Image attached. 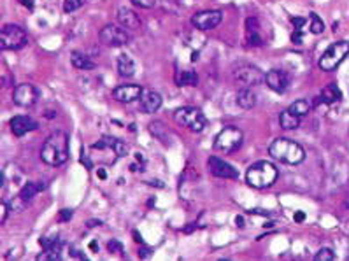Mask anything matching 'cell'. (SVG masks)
Masks as SVG:
<instances>
[{"label":"cell","instance_id":"obj_26","mask_svg":"<svg viewBox=\"0 0 349 261\" xmlns=\"http://www.w3.org/2000/svg\"><path fill=\"white\" fill-rule=\"evenodd\" d=\"M175 83L177 86H197L198 76L193 70H181L175 74Z\"/></svg>","mask_w":349,"mask_h":261},{"label":"cell","instance_id":"obj_46","mask_svg":"<svg viewBox=\"0 0 349 261\" xmlns=\"http://www.w3.org/2000/svg\"><path fill=\"white\" fill-rule=\"evenodd\" d=\"M90 249H92V251H98V244L92 242V244H90Z\"/></svg>","mask_w":349,"mask_h":261},{"label":"cell","instance_id":"obj_13","mask_svg":"<svg viewBox=\"0 0 349 261\" xmlns=\"http://www.w3.org/2000/svg\"><path fill=\"white\" fill-rule=\"evenodd\" d=\"M92 149H96V151H106V149H109V151L114 153L118 158H123V156L128 154V146H127L123 140L114 137H102L98 142L93 144Z\"/></svg>","mask_w":349,"mask_h":261},{"label":"cell","instance_id":"obj_43","mask_svg":"<svg viewBox=\"0 0 349 261\" xmlns=\"http://www.w3.org/2000/svg\"><path fill=\"white\" fill-rule=\"evenodd\" d=\"M235 225L239 226V228H244V217L242 215H237V217H235Z\"/></svg>","mask_w":349,"mask_h":261},{"label":"cell","instance_id":"obj_23","mask_svg":"<svg viewBox=\"0 0 349 261\" xmlns=\"http://www.w3.org/2000/svg\"><path fill=\"white\" fill-rule=\"evenodd\" d=\"M118 74H120L121 77H132L133 74H135V63H133V60L127 53L118 56Z\"/></svg>","mask_w":349,"mask_h":261},{"label":"cell","instance_id":"obj_34","mask_svg":"<svg viewBox=\"0 0 349 261\" xmlns=\"http://www.w3.org/2000/svg\"><path fill=\"white\" fill-rule=\"evenodd\" d=\"M132 2L139 7H143V9H151L153 5L157 4V0H132Z\"/></svg>","mask_w":349,"mask_h":261},{"label":"cell","instance_id":"obj_42","mask_svg":"<svg viewBox=\"0 0 349 261\" xmlns=\"http://www.w3.org/2000/svg\"><path fill=\"white\" fill-rule=\"evenodd\" d=\"M305 219V214H303V212H297V214H295V221H297V223H302V221Z\"/></svg>","mask_w":349,"mask_h":261},{"label":"cell","instance_id":"obj_20","mask_svg":"<svg viewBox=\"0 0 349 261\" xmlns=\"http://www.w3.org/2000/svg\"><path fill=\"white\" fill-rule=\"evenodd\" d=\"M340 98H342V93H340L339 86H337L335 83L326 84L321 90V95H319V100H321L323 104H326V106H333V104L340 102Z\"/></svg>","mask_w":349,"mask_h":261},{"label":"cell","instance_id":"obj_3","mask_svg":"<svg viewBox=\"0 0 349 261\" xmlns=\"http://www.w3.org/2000/svg\"><path fill=\"white\" fill-rule=\"evenodd\" d=\"M277 172L276 165L270 163V161H256L253 165L249 167L248 172H246V183L254 189H265L270 188L272 184L277 181Z\"/></svg>","mask_w":349,"mask_h":261},{"label":"cell","instance_id":"obj_19","mask_svg":"<svg viewBox=\"0 0 349 261\" xmlns=\"http://www.w3.org/2000/svg\"><path fill=\"white\" fill-rule=\"evenodd\" d=\"M235 102H237V106L242 107V109H253L256 106V93L251 90L249 86H244L240 88L237 95H235Z\"/></svg>","mask_w":349,"mask_h":261},{"label":"cell","instance_id":"obj_41","mask_svg":"<svg viewBox=\"0 0 349 261\" xmlns=\"http://www.w3.org/2000/svg\"><path fill=\"white\" fill-rule=\"evenodd\" d=\"M70 254H72V256H76V258H83V260L86 258V256L83 254V252L78 251V249H74V247H70Z\"/></svg>","mask_w":349,"mask_h":261},{"label":"cell","instance_id":"obj_38","mask_svg":"<svg viewBox=\"0 0 349 261\" xmlns=\"http://www.w3.org/2000/svg\"><path fill=\"white\" fill-rule=\"evenodd\" d=\"M291 23L295 25V28H297V30H300L303 25L307 23V19H305V18H291Z\"/></svg>","mask_w":349,"mask_h":261},{"label":"cell","instance_id":"obj_33","mask_svg":"<svg viewBox=\"0 0 349 261\" xmlns=\"http://www.w3.org/2000/svg\"><path fill=\"white\" fill-rule=\"evenodd\" d=\"M107 251H109V252H123V246H121L120 240L111 238L109 244H107Z\"/></svg>","mask_w":349,"mask_h":261},{"label":"cell","instance_id":"obj_29","mask_svg":"<svg viewBox=\"0 0 349 261\" xmlns=\"http://www.w3.org/2000/svg\"><path fill=\"white\" fill-rule=\"evenodd\" d=\"M149 132H151L158 140H161L163 144L169 142V140H167V133L169 132H167V126H163L161 121H153V123L149 124Z\"/></svg>","mask_w":349,"mask_h":261},{"label":"cell","instance_id":"obj_10","mask_svg":"<svg viewBox=\"0 0 349 261\" xmlns=\"http://www.w3.org/2000/svg\"><path fill=\"white\" fill-rule=\"evenodd\" d=\"M39 96H41V93H39V90H37L33 84L25 83V84H18V86L14 88L13 102L19 107H32L37 104Z\"/></svg>","mask_w":349,"mask_h":261},{"label":"cell","instance_id":"obj_21","mask_svg":"<svg viewBox=\"0 0 349 261\" xmlns=\"http://www.w3.org/2000/svg\"><path fill=\"white\" fill-rule=\"evenodd\" d=\"M44 188H46V183H42V181H32V183L25 184L23 188H21V191L18 193V197L28 203L33 197H35V195H39L41 191H44Z\"/></svg>","mask_w":349,"mask_h":261},{"label":"cell","instance_id":"obj_30","mask_svg":"<svg viewBox=\"0 0 349 261\" xmlns=\"http://www.w3.org/2000/svg\"><path fill=\"white\" fill-rule=\"evenodd\" d=\"M311 33H314V35H319V33H323V30H325V23H323V19L317 16V14L311 13Z\"/></svg>","mask_w":349,"mask_h":261},{"label":"cell","instance_id":"obj_31","mask_svg":"<svg viewBox=\"0 0 349 261\" xmlns=\"http://www.w3.org/2000/svg\"><path fill=\"white\" fill-rule=\"evenodd\" d=\"M335 260V252L332 251L330 247H321L316 252L314 261H333Z\"/></svg>","mask_w":349,"mask_h":261},{"label":"cell","instance_id":"obj_25","mask_svg":"<svg viewBox=\"0 0 349 261\" xmlns=\"http://www.w3.org/2000/svg\"><path fill=\"white\" fill-rule=\"evenodd\" d=\"M279 124H281V128H285V130H297L300 126V118L286 109L279 114Z\"/></svg>","mask_w":349,"mask_h":261},{"label":"cell","instance_id":"obj_32","mask_svg":"<svg viewBox=\"0 0 349 261\" xmlns=\"http://www.w3.org/2000/svg\"><path fill=\"white\" fill-rule=\"evenodd\" d=\"M84 2H86V0H63V13L70 14L74 13V11L81 9L84 5Z\"/></svg>","mask_w":349,"mask_h":261},{"label":"cell","instance_id":"obj_18","mask_svg":"<svg viewBox=\"0 0 349 261\" xmlns=\"http://www.w3.org/2000/svg\"><path fill=\"white\" fill-rule=\"evenodd\" d=\"M139 102H141V110H143L144 114H153V112H157V110L160 109L163 100H161L160 93L144 92Z\"/></svg>","mask_w":349,"mask_h":261},{"label":"cell","instance_id":"obj_45","mask_svg":"<svg viewBox=\"0 0 349 261\" xmlns=\"http://www.w3.org/2000/svg\"><path fill=\"white\" fill-rule=\"evenodd\" d=\"M102 223L100 221H90V223H88V226H90V228H93V226H100Z\"/></svg>","mask_w":349,"mask_h":261},{"label":"cell","instance_id":"obj_12","mask_svg":"<svg viewBox=\"0 0 349 261\" xmlns=\"http://www.w3.org/2000/svg\"><path fill=\"white\" fill-rule=\"evenodd\" d=\"M143 93V88L139 84H120V86L114 88L112 96L121 104H132L135 100H141Z\"/></svg>","mask_w":349,"mask_h":261},{"label":"cell","instance_id":"obj_24","mask_svg":"<svg viewBox=\"0 0 349 261\" xmlns=\"http://www.w3.org/2000/svg\"><path fill=\"white\" fill-rule=\"evenodd\" d=\"M70 61L76 69L79 70H92L95 69V61H93L90 56H86L84 53H79V51H74L72 55H70Z\"/></svg>","mask_w":349,"mask_h":261},{"label":"cell","instance_id":"obj_7","mask_svg":"<svg viewBox=\"0 0 349 261\" xmlns=\"http://www.w3.org/2000/svg\"><path fill=\"white\" fill-rule=\"evenodd\" d=\"M174 121L181 126H186L191 132L200 133L207 124L206 116L195 107H181L174 112Z\"/></svg>","mask_w":349,"mask_h":261},{"label":"cell","instance_id":"obj_14","mask_svg":"<svg viewBox=\"0 0 349 261\" xmlns=\"http://www.w3.org/2000/svg\"><path fill=\"white\" fill-rule=\"evenodd\" d=\"M207 163H209L211 174L216 175V177H220V179H237L239 177V172L230 165V163H226V161H223L221 158H218V156H211Z\"/></svg>","mask_w":349,"mask_h":261},{"label":"cell","instance_id":"obj_22","mask_svg":"<svg viewBox=\"0 0 349 261\" xmlns=\"http://www.w3.org/2000/svg\"><path fill=\"white\" fill-rule=\"evenodd\" d=\"M260 27H258L256 18H248L246 19V32H248V42L251 46H262L263 39L260 37Z\"/></svg>","mask_w":349,"mask_h":261},{"label":"cell","instance_id":"obj_37","mask_svg":"<svg viewBox=\"0 0 349 261\" xmlns=\"http://www.w3.org/2000/svg\"><path fill=\"white\" fill-rule=\"evenodd\" d=\"M291 41H293L295 44H302V41H303V33L300 32V30H295V32L291 33Z\"/></svg>","mask_w":349,"mask_h":261},{"label":"cell","instance_id":"obj_9","mask_svg":"<svg viewBox=\"0 0 349 261\" xmlns=\"http://www.w3.org/2000/svg\"><path fill=\"white\" fill-rule=\"evenodd\" d=\"M234 77L244 86H258V84L265 83V74L262 70L249 63H239L234 69Z\"/></svg>","mask_w":349,"mask_h":261},{"label":"cell","instance_id":"obj_15","mask_svg":"<svg viewBox=\"0 0 349 261\" xmlns=\"http://www.w3.org/2000/svg\"><path fill=\"white\" fill-rule=\"evenodd\" d=\"M265 84L270 88L272 92L285 93L286 88H288V84H289V77H288V74H286L285 70L272 69L265 74Z\"/></svg>","mask_w":349,"mask_h":261},{"label":"cell","instance_id":"obj_2","mask_svg":"<svg viewBox=\"0 0 349 261\" xmlns=\"http://www.w3.org/2000/svg\"><path fill=\"white\" fill-rule=\"evenodd\" d=\"M269 154L274 160H279L288 165H299L305 160V151L300 144H297L291 138L279 137L269 146Z\"/></svg>","mask_w":349,"mask_h":261},{"label":"cell","instance_id":"obj_47","mask_svg":"<svg viewBox=\"0 0 349 261\" xmlns=\"http://www.w3.org/2000/svg\"><path fill=\"white\" fill-rule=\"evenodd\" d=\"M98 177H100V179H106V172H104V170H98Z\"/></svg>","mask_w":349,"mask_h":261},{"label":"cell","instance_id":"obj_39","mask_svg":"<svg viewBox=\"0 0 349 261\" xmlns=\"http://www.w3.org/2000/svg\"><path fill=\"white\" fill-rule=\"evenodd\" d=\"M151 254H153V251L149 247H141V249H139V258H143V260L149 258Z\"/></svg>","mask_w":349,"mask_h":261},{"label":"cell","instance_id":"obj_1","mask_svg":"<svg viewBox=\"0 0 349 261\" xmlns=\"http://www.w3.org/2000/svg\"><path fill=\"white\" fill-rule=\"evenodd\" d=\"M41 160L49 167H60L69 160V135L62 130L51 133L41 147Z\"/></svg>","mask_w":349,"mask_h":261},{"label":"cell","instance_id":"obj_8","mask_svg":"<svg viewBox=\"0 0 349 261\" xmlns=\"http://www.w3.org/2000/svg\"><path fill=\"white\" fill-rule=\"evenodd\" d=\"M98 39H100L102 44H106L109 47H121L125 44H128L130 35L127 32V28H123L120 25H106L102 28L100 33H98Z\"/></svg>","mask_w":349,"mask_h":261},{"label":"cell","instance_id":"obj_17","mask_svg":"<svg viewBox=\"0 0 349 261\" xmlns=\"http://www.w3.org/2000/svg\"><path fill=\"white\" fill-rule=\"evenodd\" d=\"M118 23L127 30H139L143 27V21L139 18V14H135L128 7H120L118 9Z\"/></svg>","mask_w":349,"mask_h":261},{"label":"cell","instance_id":"obj_27","mask_svg":"<svg viewBox=\"0 0 349 261\" xmlns=\"http://www.w3.org/2000/svg\"><path fill=\"white\" fill-rule=\"evenodd\" d=\"M311 109H313V104L309 100H303V98H300V100H295L291 106L288 107L289 112H293L295 116H299V118H302V116H307L309 112H311Z\"/></svg>","mask_w":349,"mask_h":261},{"label":"cell","instance_id":"obj_40","mask_svg":"<svg viewBox=\"0 0 349 261\" xmlns=\"http://www.w3.org/2000/svg\"><path fill=\"white\" fill-rule=\"evenodd\" d=\"M70 217H72V211H70V209H63V211L60 212V221H69Z\"/></svg>","mask_w":349,"mask_h":261},{"label":"cell","instance_id":"obj_35","mask_svg":"<svg viewBox=\"0 0 349 261\" xmlns=\"http://www.w3.org/2000/svg\"><path fill=\"white\" fill-rule=\"evenodd\" d=\"M7 211H9V205L5 202H0V225H4L7 219Z\"/></svg>","mask_w":349,"mask_h":261},{"label":"cell","instance_id":"obj_16","mask_svg":"<svg viewBox=\"0 0 349 261\" xmlns=\"http://www.w3.org/2000/svg\"><path fill=\"white\" fill-rule=\"evenodd\" d=\"M11 130H13V133L16 137H23L25 133L37 130V121H33V119L28 118V116H14V118L11 119Z\"/></svg>","mask_w":349,"mask_h":261},{"label":"cell","instance_id":"obj_11","mask_svg":"<svg viewBox=\"0 0 349 261\" xmlns=\"http://www.w3.org/2000/svg\"><path fill=\"white\" fill-rule=\"evenodd\" d=\"M223 21V13L221 11H200L191 18V23L198 30H212Z\"/></svg>","mask_w":349,"mask_h":261},{"label":"cell","instance_id":"obj_5","mask_svg":"<svg viewBox=\"0 0 349 261\" xmlns=\"http://www.w3.org/2000/svg\"><path fill=\"white\" fill-rule=\"evenodd\" d=\"M349 55V41H337L333 44L326 47V51L321 55L317 65H319V69L325 70V72H332V70H335L344 58Z\"/></svg>","mask_w":349,"mask_h":261},{"label":"cell","instance_id":"obj_44","mask_svg":"<svg viewBox=\"0 0 349 261\" xmlns=\"http://www.w3.org/2000/svg\"><path fill=\"white\" fill-rule=\"evenodd\" d=\"M19 2H21L23 5H27L28 9H32V7H33V2H32V0H19Z\"/></svg>","mask_w":349,"mask_h":261},{"label":"cell","instance_id":"obj_6","mask_svg":"<svg viewBox=\"0 0 349 261\" xmlns=\"http://www.w3.org/2000/svg\"><path fill=\"white\" fill-rule=\"evenodd\" d=\"M28 44L27 32L19 25H4L0 32V47L2 49L18 51Z\"/></svg>","mask_w":349,"mask_h":261},{"label":"cell","instance_id":"obj_49","mask_svg":"<svg viewBox=\"0 0 349 261\" xmlns=\"http://www.w3.org/2000/svg\"><path fill=\"white\" fill-rule=\"evenodd\" d=\"M344 203H346V207H348V209H349V197L346 198V202H344Z\"/></svg>","mask_w":349,"mask_h":261},{"label":"cell","instance_id":"obj_48","mask_svg":"<svg viewBox=\"0 0 349 261\" xmlns=\"http://www.w3.org/2000/svg\"><path fill=\"white\" fill-rule=\"evenodd\" d=\"M133 235H135V240H137V242H143V237H141V235L139 233H133Z\"/></svg>","mask_w":349,"mask_h":261},{"label":"cell","instance_id":"obj_4","mask_svg":"<svg viewBox=\"0 0 349 261\" xmlns=\"http://www.w3.org/2000/svg\"><path fill=\"white\" fill-rule=\"evenodd\" d=\"M242 130L234 126V124H228V126H223V130L214 138V149L223 153V154H230L242 146Z\"/></svg>","mask_w":349,"mask_h":261},{"label":"cell","instance_id":"obj_36","mask_svg":"<svg viewBox=\"0 0 349 261\" xmlns=\"http://www.w3.org/2000/svg\"><path fill=\"white\" fill-rule=\"evenodd\" d=\"M39 242H41L42 249H48V247H53V246H56V244L60 242V240H58V238H41Z\"/></svg>","mask_w":349,"mask_h":261},{"label":"cell","instance_id":"obj_28","mask_svg":"<svg viewBox=\"0 0 349 261\" xmlns=\"http://www.w3.org/2000/svg\"><path fill=\"white\" fill-rule=\"evenodd\" d=\"M62 242H58L56 246H53V247H48L44 249V251L39 254V256L35 258L37 261H58L62 258Z\"/></svg>","mask_w":349,"mask_h":261}]
</instances>
